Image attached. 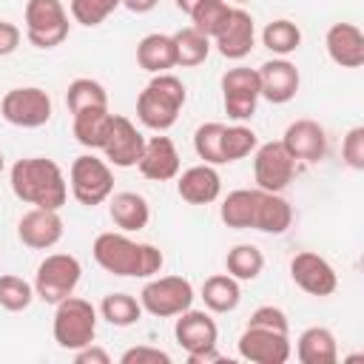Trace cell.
<instances>
[{
  "instance_id": "f546056e",
  "label": "cell",
  "mask_w": 364,
  "mask_h": 364,
  "mask_svg": "<svg viewBox=\"0 0 364 364\" xmlns=\"http://www.w3.org/2000/svg\"><path fill=\"white\" fill-rule=\"evenodd\" d=\"M65 105L71 114H77L82 108H108V94H105L102 82H97L91 77H77L65 88Z\"/></svg>"
},
{
  "instance_id": "d4e9b609",
  "label": "cell",
  "mask_w": 364,
  "mask_h": 364,
  "mask_svg": "<svg viewBox=\"0 0 364 364\" xmlns=\"http://www.w3.org/2000/svg\"><path fill=\"white\" fill-rule=\"evenodd\" d=\"M111 222L122 230V233H134V230H142L151 219V208H148V199L142 193H134V191H119L111 196Z\"/></svg>"
},
{
  "instance_id": "3957f363",
  "label": "cell",
  "mask_w": 364,
  "mask_h": 364,
  "mask_svg": "<svg viewBox=\"0 0 364 364\" xmlns=\"http://www.w3.org/2000/svg\"><path fill=\"white\" fill-rule=\"evenodd\" d=\"M185 100H188V91H185L179 77H173L168 71L156 74L136 97V117L145 128L162 134L179 119Z\"/></svg>"
},
{
  "instance_id": "2e32d148",
  "label": "cell",
  "mask_w": 364,
  "mask_h": 364,
  "mask_svg": "<svg viewBox=\"0 0 364 364\" xmlns=\"http://www.w3.org/2000/svg\"><path fill=\"white\" fill-rule=\"evenodd\" d=\"M256 74H259V94L273 105L290 102L301 82L299 68L287 57H273V60L262 63V68H256Z\"/></svg>"
},
{
  "instance_id": "7a4b0ae2",
  "label": "cell",
  "mask_w": 364,
  "mask_h": 364,
  "mask_svg": "<svg viewBox=\"0 0 364 364\" xmlns=\"http://www.w3.org/2000/svg\"><path fill=\"white\" fill-rule=\"evenodd\" d=\"M11 191L20 202L34 205V208H48L60 210L68 199V182L54 159L46 156H28L17 159L9 173Z\"/></svg>"
},
{
  "instance_id": "ac0fdd59",
  "label": "cell",
  "mask_w": 364,
  "mask_h": 364,
  "mask_svg": "<svg viewBox=\"0 0 364 364\" xmlns=\"http://www.w3.org/2000/svg\"><path fill=\"white\" fill-rule=\"evenodd\" d=\"M284 151L301 162H318L327 154V134L316 119H296L284 128Z\"/></svg>"
},
{
  "instance_id": "9a60e30c",
  "label": "cell",
  "mask_w": 364,
  "mask_h": 364,
  "mask_svg": "<svg viewBox=\"0 0 364 364\" xmlns=\"http://www.w3.org/2000/svg\"><path fill=\"white\" fill-rule=\"evenodd\" d=\"M142 148H145V136L139 134V128L122 117V114H114L111 119V131H108V139L102 145V154L105 159L114 165V168H134L142 156Z\"/></svg>"
},
{
  "instance_id": "836d02e7",
  "label": "cell",
  "mask_w": 364,
  "mask_h": 364,
  "mask_svg": "<svg viewBox=\"0 0 364 364\" xmlns=\"http://www.w3.org/2000/svg\"><path fill=\"white\" fill-rule=\"evenodd\" d=\"M230 9L233 6H228L225 0H199L188 17H191L196 31H202L205 37H216L222 31V26L228 23Z\"/></svg>"
},
{
  "instance_id": "603a6c76",
  "label": "cell",
  "mask_w": 364,
  "mask_h": 364,
  "mask_svg": "<svg viewBox=\"0 0 364 364\" xmlns=\"http://www.w3.org/2000/svg\"><path fill=\"white\" fill-rule=\"evenodd\" d=\"M176 191L188 205H210V202H216V196L222 191V179H219L213 165L202 162V165H193V168L182 171V176L176 182Z\"/></svg>"
},
{
  "instance_id": "277c9868",
  "label": "cell",
  "mask_w": 364,
  "mask_h": 364,
  "mask_svg": "<svg viewBox=\"0 0 364 364\" xmlns=\"http://www.w3.org/2000/svg\"><path fill=\"white\" fill-rule=\"evenodd\" d=\"M54 307L57 310H54L51 333H54V341L63 350H80V347L94 341V336H97V310H94L91 301L71 293L63 301H57Z\"/></svg>"
},
{
  "instance_id": "7402d4cb",
  "label": "cell",
  "mask_w": 364,
  "mask_h": 364,
  "mask_svg": "<svg viewBox=\"0 0 364 364\" xmlns=\"http://www.w3.org/2000/svg\"><path fill=\"white\" fill-rule=\"evenodd\" d=\"M327 54L341 68H358L364 63V34L355 23H333L324 37Z\"/></svg>"
},
{
  "instance_id": "b9f144b4",
  "label": "cell",
  "mask_w": 364,
  "mask_h": 364,
  "mask_svg": "<svg viewBox=\"0 0 364 364\" xmlns=\"http://www.w3.org/2000/svg\"><path fill=\"white\" fill-rule=\"evenodd\" d=\"M20 28L14 26V23H9V20H0V57H9V54H14L17 51V46H20Z\"/></svg>"
},
{
  "instance_id": "f6af8a7d",
  "label": "cell",
  "mask_w": 364,
  "mask_h": 364,
  "mask_svg": "<svg viewBox=\"0 0 364 364\" xmlns=\"http://www.w3.org/2000/svg\"><path fill=\"white\" fill-rule=\"evenodd\" d=\"M156 3H159V0H122V6H125L128 11H134V14H145V11H151Z\"/></svg>"
},
{
  "instance_id": "83f0119b",
  "label": "cell",
  "mask_w": 364,
  "mask_h": 364,
  "mask_svg": "<svg viewBox=\"0 0 364 364\" xmlns=\"http://www.w3.org/2000/svg\"><path fill=\"white\" fill-rule=\"evenodd\" d=\"M202 301L210 313H230L242 301V287L230 273L208 276L202 284Z\"/></svg>"
},
{
  "instance_id": "52a82bcc",
  "label": "cell",
  "mask_w": 364,
  "mask_h": 364,
  "mask_svg": "<svg viewBox=\"0 0 364 364\" xmlns=\"http://www.w3.org/2000/svg\"><path fill=\"white\" fill-rule=\"evenodd\" d=\"M139 304L145 313L156 318H171L179 316L193 304V284L185 276H159L145 282L139 290Z\"/></svg>"
},
{
  "instance_id": "ab89813d",
  "label": "cell",
  "mask_w": 364,
  "mask_h": 364,
  "mask_svg": "<svg viewBox=\"0 0 364 364\" xmlns=\"http://www.w3.org/2000/svg\"><path fill=\"white\" fill-rule=\"evenodd\" d=\"M247 327H262V330H276V333H287V316L284 310L273 307V304H262L250 313Z\"/></svg>"
},
{
  "instance_id": "f1b7e54d",
  "label": "cell",
  "mask_w": 364,
  "mask_h": 364,
  "mask_svg": "<svg viewBox=\"0 0 364 364\" xmlns=\"http://www.w3.org/2000/svg\"><path fill=\"white\" fill-rule=\"evenodd\" d=\"M171 37H173V46H176V65L193 68V65H199V63L208 60V54H210V37H205L193 26L179 28Z\"/></svg>"
},
{
  "instance_id": "4dcf8cb0",
  "label": "cell",
  "mask_w": 364,
  "mask_h": 364,
  "mask_svg": "<svg viewBox=\"0 0 364 364\" xmlns=\"http://www.w3.org/2000/svg\"><path fill=\"white\" fill-rule=\"evenodd\" d=\"M100 313L114 327H131L142 318V304L131 293H108L100 304Z\"/></svg>"
},
{
  "instance_id": "d6986e66",
  "label": "cell",
  "mask_w": 364,
  "mask_h": 364,
  "mask_svg": "<svg viewBox=\"0 0 364 364\" xmlns=\"http://www.w3.org/2000/svg\"><path fill=\"white\" fill-rule=\"evenodd\" d=\"M173 336L179 341V347L191 355V353H202V350H210L216 347L219 341V327L216 321L205 313V310H182L176 324H173Z\"/></svg>"
},
{
  "instance_id": "44dd1931",
  "label": "cell",
  "mask_w": 364,
  "mask_h": 364,
  "mask_svg": "<svg viewBox=\"0 0 364 364\" xmlns=\"http://www.w3.org/2000/svg\"><path fill=\"white\" fill-rule=\"evenodd\" d=\"M139 173L145 179H154V182H168L179 173V154H176V145L168 139V136H151L145 139V148H142V156L136 162Z\"/></svg>"
},
{
  "instance_id": "5b68a950",
  "label": "cell",
  "mask_w": 364,
  "mask_h": 364,
  "mask_svg": "<svg viewBox=\"0 0 364 364\" xmlns=\"http://www.w3.org/2000/svg\"><path fill=\"white\" fill-rule=\"evenodd\" d=\"M82 267L77 262V256L71 253H51L37 264L34 273V296L43 299L46 304H57L65 296L74 293V287L80 284Z\"/></svg>"
},
{
  "instance_id": "6da1fadb",
  "label": "cell",
  "mask_w": 364,
  "mask_h": 364,
  "mask_svg": "<svg viewBox=\"0 0 364 364\" xmlns=\"http://www.w3.org/2000/svg\"><path fill=\"white\" fill-rule=\"evenodd\" d=\"M94 262L111 273V276H134V279H151L162 270L165 264V256L156 245H148V242H134L131 236L125 233H100L94 239Z\"/></svg>"
},
{
  "instance_id": "4fadbf2b",
  "label": "cell",
  "mask_w": 364,
  "mask_h": 364,
  "mask_svg": "<svg viewBox=\"0 0 364 364\" xmlns=\"http://www.w3.org/2000/svg\"><path fill=\"white\" fill-rule=\"evenodd\" d=\"M293 222V208L287 199L270 191H250L247 202V228L262 230V233H284Z\"/></svg>"
},
{
  "instance_id": "7c38bea8",
  "label": "cell",
  "mask_w": 364,
  "mask_h": 364,
  "mask_svg": "<svg viewBox=\"0 0 364 364\" xmlns=\"http://www.w3.org/2000/svg\"><path fill=\"white\" fill-rule=\"evenodd\" d=\"M290 279L310 296H330L338 287L333 264L313 250H301L290 259Z\"/></svg>"
},
{
  "instance_id": "cb8c5ba5",
  "label": "cell",
  "mask_w": 364,
  "mask_h": 364,
  "mask_svg": "<svg viewBox=\"0 0 364 364\" xmlns=\"http://www.w3.org/2000/svg\"><path fill=\"white\" fill-rule=\"evenodd\" d=\"M74 122H71V131H74V139L82 145V148H91V151H102L105 139H108V131H111V119L114 114L108 108H82L77 114H71Z\"/></svg>"
},
{
  "instance_id": "e0dca14e",
  "label": "cell",
  "mask_w": 364,
  "mask_h": 364,
  "mask_svg": "<svg viewBox=\"0 0 364 364\" xmlns=\"http://www.w3.org/2000/svg\"><path fill=\"white\" fill-rule=\"evenodd\" d=\"M17 236L31 250H48L63 239V219L57 210L31 208L17 222Z\"/></svg>"
},
{
  "instance_id": "74e56055",
  "label": "cell",
  "mask_w": 364,
  "mask_h": 364,
  "mask_svg": "<svg viewBox=\"0 0 364 364\" xmlns=\"http://www.w3.org/2000/svg\"><path fill=\"white\" fill-rule=\"evenodd\" d=\"M122 0H71V17L80 26H100L108 14H114V9H119Z\"/></svg>"
},
{
  "instance_id": "ee69618b",
  "label": "cell",
  "mask_w": 364,
  "mask_h": 364,
  "mask_svg": "<svg viewBox=\"0 0 364 364\" xmlns=\"http://www.w3.org/2000/svg\"><path fill=\"white\" fill-rule=\"evenodd\" d=\"M188 361L191 364H210V361H225V358H222V353L216 347H210V350H202V353H191Z\"/></svg>"
},
{
  "instance_id": "8fae6325",
  "label": "cell",
  "mask_w": 364,
  "mask_h": 364,
  "mask_svg": "<svg viewBox=\"0 0 364 364\" xmlns=\"http://www.w3.org/2000/svg\"><path fill=\"white\" fill-rule=\"evenodd\" d=\"M259 74L256 68H228L222 74V102H225V114L236 122L250 119L256 114V102H259Z\"/></svg>"
},
{
  "instance_id": "7bdbcfd3",
  "label": "cell",
  "mask_w": 364,
  "mask_h": 364,
  "mask_svg": "<svg viewBox=\"0 0 364 364\" xmlns=\"http://www.w3.org/2000/svg\"><path fill=\"white\" fill-rule=\"evenodd\" d=\"M74 361H77V364H111V355H108L102 347H97V344L91 341V344L74 350Z\"/></svg>"
},
{
  "instance_id": "484cf974",
  "label": "cell",
  "mask_w": 364,
  "mask_h": 364,
  "mask_svg": "<svg viewBox=\"0 0 364 364\" xmlns=\"http://www.w3.org/2000/svg\"><path fill=\"white\" fill-rule=\"evenodd\" d=\"M296 355H299L301 364H336L338 361L336 336L327 327H307L299 336Z\"/></svg>"
},
{
  "instance_id": "8d00e7d4",
  "label": "cell",
  "mask_w": 364,
  "mask_h": 364,
  "mask_svg": "<svg viewBox=\"0 0 364 364\" xmlns=\"http://www.w3.org/2000/svg\"><path fill=\"white\" fill-rule=\"evenodd\" d=\"M34 301V284H28L26 279L6 273L0 276V307L9 313H20Z\"/></svg>"
},
{
  "instance_id": "8992f818",
  "label": "cell",
  "mask_w": 364,
  "mask_h": 364,
  "mask_svg": "<svg viewBox=\"0 0 364 364\" xmlns=\"http://www.w3.org/2000/svg\"><path fill=\"white\" fill-rule=\"evenodd\" d=\"M68 185L80 205L94 208V205H102L114 193V173L105 159H100L94 154H82L71 162Z\"/></svg>"
},
{
  "instance_id": "ffe728a7",
  "label": "cell",
  "mask_w": 364,
  "mask_h": 364,
  "mask_svg": "<svg viewBox=\"0 0 364 364\" xmlns=\"http://www.w3.org/2000/svg\"><path fill=\"white\" fill-rule=\"evenodd\" d=\"M213 40H216V48H219V54L225 60H242V57H247L253 51V43H256L253 17L245 9H230L228 23L222 26V31Z\"/></svg>"
},
{
  "instance_id": "c3c4849f",
  "label": "cell",
  "mask_w": 364,
  "mask_h": 364,
  "mask_svg": "<svg viewBox=\"0 0 364 364\" xmlns=\"http://www.w3.org/2000/svg\"><path fill=\"white\" fill-rule=\"evenodd\" d=\"M236 3H247V0H236Z\"/></svg>"
},
{
  "instance_id": "5bb4252c",
  "label": "cell",
  "mask_w": 364,
  "mask_h": 364,
  "mask_svg": "<svg viewBox=\"0 0 364 364\" xmlns=\"http://www.w3.org/2000/svg\"><path fill=\"white\" fill-rule=\"evenodd\" d=\"M236 347L239 355L253 364H284L290 358V338L287 333H276V330L245 327Z\"/></svg>"
},
{
  "instance_id": "9c48e42d",
  "label": "cell",
  "mask_w": 364,
  "mask_h": 364,
  "mask_svg": "<svg viewBox=\"0 0 364 364\" xmlns=\"http://www.w3.org/2000/svg\"><path fill=\"white\" fill-rule=\"evenodd\" d=\"M0 114L9 125L17 128H40L51 119V97L37 85L11 88L0 100Z\"/></svg>"
},
{
  "instance_id": "1f68e13d",
  "label": "cell",
  "mask_w": 364,
  "mask_h": 364,
  "mask_svg": "<svg viewBox=\"0 0 364 364\" xmlns=\"http://www.w3.org/2000/svg\"><path fill=\"white\" fill-rule=\"evenodd\" d=\"M262 43L273 54L287 57V54H293L301 46V28L293 20H284V17L282 20H270L264 26V31H262Z\"/></svg>"
},
{
  "instance_id": "7dc6e473",
  "label": "cell",
  "mask_w": 364,
  "mask_h": 364,
  "mask_svg": "<svg viewBox=\"0 0 364 364\" xmlns=\"http://www.w3.org/2000/svg\"><path fill=\"white\" fill-rule=\"evenodd\" d=\"M0 171H3V151H0Z\"/></svg>"
},
{
  "instance_id": "bcb514c9",
  "label": "cell",
  "mask_w": 364,
  "mask_h": 364,
  "mask_svg": "<svg viewBox=\"0 0 364 364\" xmlns=\"http://www.w3.org/2000/svg\"><path fill=\"white\" fill-rule=\"evenodd\" d=\"M173 3H176V9H179L182 14H191V11H193V6H196L199 0H173Z\"/></svg>"
},
{
  "instance_id": "60d3db41",
  "label": "cell",
  "mask_w": 364,
  "mask_h": 364,
  "mask_svg": "<svg viewBox=\"0 0 364 364\" xmlns=\"http://www.w3.org/2000/svg\"><path fill=\"white\" fill-rule=\"evenodd\" d=\"M122 364H171V355L159 347H148V344H139V347H131L119 355Z\"/></svg>"
},
{
  "instance_id": "e575fe53",
  "label": "cell",
  "mask_w": 364,
  "mask_h": 364,
  "mask_svg": "<svg viewBox=\"0 0 364 364\" xmlns=\"http://www.w3.org/2000/svg\"><path fill=\"white\" fill-rule=\"evenodd\" d=\"M222 131H225L222 122H202L193 131V151L202 162L225 165V159H222Z\"/></svg>"
},
{
  "instance_id": "30bf717a",
  "label": "cell",
  "mask_w": 364,
  "mask_h": 364,
  "mask_svg": "<svg viewBox=\"0 0 364 364\" xmlns=\"http://www.w3.org/2000/svg\"><path fill=\"white\" fill-rule=\"evenodd\" d=\"M293 176H296V159L284 151L282 139L256 145V151H253V179L262 191L282 193L293 182Z\"/></svg>"
},
{
  "instance_id": "f35d334b",
  "label": "cell",
  "mask_w": 364,
  "mask_h": 364,
  "mask_svg": "<svg viewBox=\"0 0 364 364\" xmlns=\"http://www.w3.org/2000/svg\"><path fill=\"white\" fill-rule=\"evenodd\" d=\"M341 159L353 171H364V125H355L347 131L341 142Z\"/></svg>"
},
{
  "instance_id": "4316f807",
  "label": "cell",
  "mask_w": 364,
  "mask_h": 364,
  "mask_svg": "<svg viewBox=\"0 0 364 364\" xmlns=\"http://www.w3.org/2000/svg\"><path fill=\"white\" fill-rule=\"evenodd\" d=\"M136 63L139 68L151 74H165L176 65V46L171 34H148L136 46Z\"/></svg>"
},
{
  "instance_id": "ba28073f",
  "label": "cell",
  "mask_w": 364,
  "mask_h": 364,
  "mask_svg": "<svg viewBox=\"0 0 364 364\" xmlns=\"http://www.w3.org/2000/svg\"><path fill=\"white\" fill-rule=\"evenodd\" d=\"M26 37L34 48H54L68 37V11L60 0L26 3Z\"/></svg>"
},
{
  "instance_id": "d590c367",
  "label": "cell",
  "mask_w": 364,
  "mask_h": 364,
  "mask_svg": "<svg viewBox=\"0 0 364 364\" xmlns=\"http://www.w3.org/2000/svg\"><path fill=\"white\" fill-rule=\"evenodd\" d=\"M259 145V136L253 134V128L247 125H225L222 131V159L225 162H236L245 159L247 154H253Z\"/></svg>"
},
{
  "instance_id": "d6a6232c",
  "label": "cell",
  "mask_w": 364,
  "mask_h": 364,
  "mask_svg": "<svg viewBox=\"0 0 364 364\" xmlns=\"http://www.w3.org/2000/svg\"><path fill=\"white\" fill-rule=\"evenodd\" d=\"M225 267L236 282H253L264 267V256L256 245H236L228 250Z\"/></svg>"
}]
</instances>
